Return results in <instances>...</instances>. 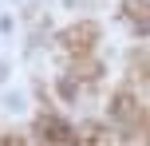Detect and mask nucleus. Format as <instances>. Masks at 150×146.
<instances>
[{
  "label": "nucleus",
  "mask_w": 150,
  "mask_h": 146,
  "mask_svg": "<svg viewBox=\"0 0 150 146\" xmlns=\"http://www.w3.org/2000/svg\"><path fill=\"white\" fill-rule=\"evenodd\" d=\"M127 16H134L138 32H150V0H127Z\"/></svg>",
  "instance_id": "nucleus-1"
}]
</instances>
